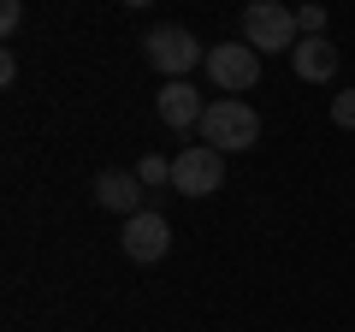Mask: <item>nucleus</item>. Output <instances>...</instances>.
Masks as SVG:
<instances>
[{
  "mask_svg": "<svg viewBox=\"0 0 355 332\" xmlns=\"http://www.w3.org/2000/svg\"><path fill=\"white\" fill-rule=\"evenodd\" d=\"M202 142L219 149V154L254 149V142H261V113H254L243 95H219V101H207V113H202Z\"/></svg>",
  "mask_w": 355,
  "mask_h": 332,
  "instance_id": "1",
  "label": "nucleus"
},
{
  "mask_svg": "<svg viewBox=\"0 0 355 332\" xmlns=\"http://www.w3.org/2000/svg\"><path fill=\"white\" fill-rule=\"evenodd\" d=\"M142 53H148L154 72H166V83H190L196 65H207V48L184 24H154L148 36H142Z\"/></svg>",
  "mask_w": 355,
  "mask_h": 332,
  "instance_id": "2",
  "label": "nucleus"
},
{
  "mask_svg": "<svg viewBox=\"0 0 355 332\" xmlns=\"http://www.w3.org/2000/svg\"><path fill=\"white\" fill-rule=\"evenodd\" d=\"M243 42H249L254 53H296V42H302L296 13L279 6V0H254V6H243Z\"/></svg>",
  "mask_w": 355,
  "mask_h": 332,
  "instance_id": "3",
  "label": "nucleus"
},
{
  "mask_svg": "<svg viewBox=\"0 0 355 332\" xmlns=\"http://www.w3.org/2000/svg\"><path fill=\"white\" fill-rule=\"evenodd\" d=\"M219 179H225V154L219 149H207V142L178 149V160H172V190L178 196H214Z\"/></svg>",
  "mask_w": 355,
  "mask_h": 332,
  "instance_id": "4",
  "label": "nucleus"
},
{
  "mask_svg": "<svg viewBox=\"0 0 355 332\" xmlns=\"http://www.w3.org/2000/svg\"><path fill=\"white\" fill-rule=\"evenodd\" d=\"M202 72L214 77L225 95H243V90L261 83V53H254L249 42H219V48H207V65H202Z\"/></svg>",
  "mask_w": 355,
  "mask_h": 332,
  "instance_id": "5",
  "label": "nucleus"
},
{
  "mask_svg": "<svg viewBox=\"0 0 355 332\" xmlns=\"http://www.w3.org/2000/svg\"><path fill=\"white\" fill-rule=\"evenodd\" d=\"M119 243H125V256L137 261V267H154V261H166V249H172V226H166V214L142 208L137 219H125Z\"/></svg>",
  "mask_w": 355,
  "mask_h": 332,
  "instance_id": "6",
  "label": "nucleus"
},
{
  "mask_svg": "<svg viewBox=\"0 0 355 332\" xmlns=\"http://www.w3.org/2000/svg\"><path fill=\"white\" fill-rule=\"evenodd\" d=\"M154 113H160V125L166 131H178V137H184V131H202V95L190 90V83H160V95H154Z\"/></svg>",
  "mask_w": 355,
  "mask_h": 332,
  "instance_id": "7",
  "label": "nucleus"
},
{
  "mask_svg": "<svg viewBox=\"0 0 355 332\" xmlns=\"http://www.w3.org/2000/svg\"><path fill=\"white\" fill-rule=\"evenodd\" d=\"M142 190H148V184H142L137 172H125V166H107L101 179H95V202H101L107 214H125V219L142 214Z\"/></svg>",
  "mask_w": 355,
  "mask_h": 332,
  "instance_id": "8",
  "label": "nucleus"
},
{
  "mask_svg": "<svg viewBox=\"0 0 355 332\" xmlns=\"http://www.w3.org/2000/svg\"><path fill=\"white\" fill-rule=\"evenodd\" d=\"M291 65H296L302 83H331V77H338V48H331L326 36H302L296 53H291Z\"/></svg>",
  "mask_w": 355,
  "mask_h": 332,
  "instance_id": "9",
  "label": "nucleus"
},
{
  "mask_svg": "<svg viewBox=\"0 0 355 332\" xmlns=\"http://www.w3.org/2000/svg\"><path fill=\"white\" fill-rule=\"evenodd\" d=\"M137 179L148 184V190H154V184H172V160H160V154H148V160H137Z\"/></svg>",
  "mask_w": 355,
  "mask_h": 332,
  "instance_id": "10",
  "label": "nucleus"
},
{
  "mask_svg": "<svg viewBox=\"0 0 355 332\" xmlns=\"http://www.w3.org/2000/svg\"><path fill=\"white\" fill-rule=\"evenodd\" d=\"M326 6H296V30H302V36H326Z\"/></svg>",
  "mask_w": 355,
  "mask_h": 332,
  "instance_id": "11",
  "label": "nucleus"
},
{
  "mask_svg": "<svg viewBox=\"0 0 355 332\" xmlns=\"http://www.w3.org/2000/svg\"><path fill=\"white\" fill-rule=\"evenodd\" d=\"M331 125H338V131H355V90L331 95Z\"/></svg>",
  "mask_w": 355,
  "mask_h": 332,
  "instance_id": "12",
  "label": "nucleus"
},
{
  "mask_svg": "<svg viewBox=\"0 0 355 332\" xmlns=\"http://www.w3.org/2000/svg\"><path fill=\"white\" fill-rule=\"evenodd\" d=\"M18 24H24V6H18V0H6V6H0V36H12Z\"/></svg>",
  "mask_w": 355,
  "mask_h": 332,
  "instance_id": "13",
  "label": "nucleus"
}]
</instances>
